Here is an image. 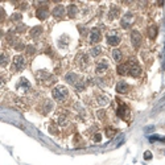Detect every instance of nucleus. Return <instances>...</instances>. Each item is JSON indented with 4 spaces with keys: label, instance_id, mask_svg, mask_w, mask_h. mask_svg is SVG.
I'll return each mask as SVG.
<instances>
[{
    "label": "nucleus",
    "instance_id": "nucleus-1",
    "mask_svg": "<svg viewBox=\"0 0 165 165\" xmlns=\"http://www.w3.org/2000/svg\"><path fill=\"white\" fill-rule=\"evenodd\" d=\"M52 95H53V99L57 102V103L64 104V103H66L67 99H69V96H70L69 89L65 87V86H62V85H58V86H56V87H53V90H52Z\"/></svg>",
    "mask_w": 165,
    "mask_h": 165
},
{
    "label": "nucleus",
    "instance_id": "nucleus-2",
    "mask_svg": "<svg viewBox=\"0 0 165 165\" xmlns=\"http://www.w3.org/2000/svg\"><path fill=\"white\" fill-rule=\"evenodd\" d=\"M110 70H111V65L106 58H99L98 62L94 65V73L99 78H104V75L110 73Z\"/></svg>",
    "mask_w": 165,
    "mask_h": 165
},
{
    "label": "nucleus",
    "instance_id": "nucleus-3",
    "mask_svg": "<svg viewBox=\"0 0 165 165\" xmlns=\"http://www.w3.org/2000/svg\"><path fill=\"white\" fill-rule=\"evenodd\" d=\"M27 58H25L24 56H21V54H17V56L13 57V59H12L11 62V72L12 73H20L23 72V70L27 67Z\"/></svg>",
    "mask_w": 165,
    "mask_h": 165
},
{
    "label": "nucleus",
    "instance_id": "nucleus-4",
    "mask_svg": "<svg viewBox=\"0 0 165 165\" xmlns=\"http://www.w3.org/2000/svg\"><path fill=\"white\" fill-rule=\"evenodd\" d=\"M91 104L95 107H104L107 104H110V95L102 91H96L94 93V96L91 99Z\"/></svg>",
    "mask_w": 165,
    "mask_h": 165
},
{
    "label": "nucleus",
    "instance_id": "nucleus-5",
    "mask_svg": "<svg viewBox=\"0 0 165 165\" xmlns=\"http://www.w3.org/2000/svg\"><path fill=\"white\" fill-rule=\"evenodd\" d=\"M36 77H37V81L40 82L41 86H50L54 83V81H57V78L53 74H50L49 72H45V70L36 72Z\"/></svg>",
    "mask_w": 165,
    "mask_h": 165
},
{
    "label": "nucleus",
    "instance_id": "nucleus-6",
    "mask_svg": "<svg viewBox=\"0 0 165 165\" xmlns=\"http://www.w3.org/2000/svg\"><path fill=\"white\" fill-rule=\"evenodd\" d=\"M116 114L124 122H130L131 120V110L130 107L125 103H123L122 101H118V108H116Z\"/></svg>",
    "mask_w": 165,
    "mask_h": 165
},
{
    "label": "nucleus",
    "instance_id": "nucleus-7",
    "mask_svg": "<svg viewBox=\"0 0 165 165\" xmlns=\"http://www.w3.org/2000/svg\"><path fill=\"white\" fill-rule=\"evenodd\" d=\"M91 57L90 54L85 53V52H82V53H79L77 57H75V61H77V66L79 67L81 70H87L89 67H90V64H91Z\"/></svg>",
    "mask_w": 165,
    "mask_h": 165
},
{
    "label": "nucleus",
    "instance_id": "nucleus-8",
    "mask_svg": "<svg viewBox=\"0 0 165 165\" xmlns=\"http://www.w3.org/2000/svg\"><path fill=\"white\" fill-rule=\"evenodd\" d=\"M106 41L110 46H116V45H119L120 41H122V35H120V32H118V30H110L106 35Z\"/></svg>",
    "mask_w": 165,
    "mask_h": 165
},
{
    "label": "nucleus",
    "instance_id": "nucleus-9",
    "mask_svg": "<svg viewBox=\"0 0 165 165\" xmlns=\"http://www.w3.org/2000/svg\"><path fill=\"white\" fill-rule=\"evenodd\" d=\"M16 89L21 95H27V94L32 93V85H30V82L27 79V78H20Z\"/></svg>",
    "mask_w": 165,
    "mask_h": 165
},
{
    "label": "nucleus",
    "instance_id": "nucleus-10",
    "mask_svg": "<svg viewBox=\"0 0 165 165\" xmlns=\"http://www.w3.org/2000/svg\"><path fill=\"white\" fill-rule=\"evenodd\" d=\"M135 20H136L135 13H133V12H127V13H124L122 16V19H120V27H122L123 29H128L130 27L133 25Z\"/></svg>",
    "mask_w": 165,
    "mask_h": 165
},
{
    "label": "nucleus",
    "instance_id": "nucleus-11",
    "mask_svg": "<svg viewBox=\"0 0 165 165\" xmlns=\"http://www.w3.org/2000/svg\"><path fill=\"white\" fill-rule=\"evenodd\" d=\"M38 111L41 112V114H44V115H48L49 112H52L54 110V103L50 101V99H42L41 101V103L38 104Z\"/></svg>",
    "mask_w": 165,
    "mask_h": 165
},
{
    "label": "nucleus",
    "instance_id": "nucleus-12",
    "mask_svg": "<svg viewBox=\"0 0 165 165\" xmlns=\"http://www.w3.org/2000/svg\"><path fill=\"white\" fill-rule=\"evenodd\" d=\"M130 38H131V44L135 49H139L141 45V33L137 29H132L130 33Z\"/></svg>",
    "mask_w": 165,
    "mask_h": 165
},
{
    "label": "nucleus",
    "instance_id": "nucleus-13",
    "mask_svg": "<svg viewBox=\"0 0 165 165\" xmlns=\"http://www.w3.org/2000/svg\"><path fill=\"white\" fill-rule=\"evenodd\" d=\"M102 40V33L99 30V28L94 27L91 28V30L89 32V44H98Z\"/></svg>",
    "mask_w": 165,
    "mask_h": 165
},
{
    "label": "nucleus",
    "instance_id": "nucleus-14",
    "mask_svg": "<svg viewBox=\"0 0 165 165\" xmlns=\"http://www.w3.org/2000/svg\"><path fill=\"white\" fill-rule=\"evenodd\" d=\"M111 56H112V59H114L116 64H122L123 62V59H124V50L123 49H120V48H116V49H114V50L111 52Z\"/></svg>",
    "mask_w": 165,
    "mask_h": 165
},
{
    "label": "nucleus",
    "instance_id": "nucleus-15",
    "mask_svg": "<svg viewBox=\"0 0 165 165\" xmlns=\"http://www.w3.org/2000/svg\"><path fill=\"white\" fill-rule=\"evenodd\" d=\"M130 62V61H128ZM130 75L133 78H137L141 75V67L140 65H137L135 61H131L130 62Z\"/></svg>",
    "mask_w": 165,
    "mask_h": 165
},
{
    "label": "nucleus",
    "instance_id": "nucleus-16",
    "mask_svg": "<svg viewBox=\"0 0 165 165\" xmlns=\"http://www.w3.org/2000/svg\"><path fill=\"white\" fill-rule=\"evenodd\" d=\"M89 54H90V57L91 58H103V54H104V50H103V48H102L101 45H95V46H93V48L89 50Z\"/></svg>",
    "mask_w": 165,
    "mask_h": 165
},
{
    "label": "nucleus",
    "instance_id": "nucleus-17",
    "mask_svg": "<svg viewBox=\"0 0 165 165\" xmlns=\"http://www.w3.org/2000/svg\"><path fill=\"white\" fill-rule=\"evenodd\" d=\"M52 15H53V17L56 20H61L62 17L66 15V8H65L64 6H56L53 12H52Z\"/></svg>",
    "mask_w": 165,
    "mask_h": 165
},
{
    "label": "nucleus",
    "instance_id": "nucleus-18",
    "mask_svg": "<svg viewBox=\"0 0 165 165\" xmlns=\"http://www.w3.org/2000/svg\"><path fill=\"white\" fill-rule=\"evenodd\" d=\"M115 87H116L115 90H116L119 94H127L128 91H130V89H131L130 85H128L125 81H123V79L119 81V82L116 83V86H115Z\"/></svg>",
    "mask_w": 165,
    "mask_h": 165
},
{
    "label": "nucleus",
    "instance_id": "nucleus-19",
    "mask_svg": "<svg viewBox=\"0 0 165 165\" xmlns=\"http://www.w3.org/2000/svg\"><path fill=\"white\" fill-rule=\"evenodd\" d=\"M49 16V9L48 7H40V8H37V11H36V17L40 20H46Z\"/></svg>",
    "mask_w": 165,
    "mask_h": 165
},
{
    "label": "nucleus",
    "instance_id": "nucleus-20",
    "mask_svg": "<svg viewBox=\"0 0 165 165\" xmlns=\"http://www.w3.org/2000/svg\"><path fill=\"white\" fill-rule=\"evenodd\" d=\"M118 74L119 75H130V62L120 64L118 66Z\"/></svg>",
    "mask_w": 165,
    "mask_h": 165
},
{
    "label": "nucleus",
    "instance_id": "nucleus-21",
    "mask_svg": "<svg viewBox=\"0 0 165 165\" xmlns=\"http://www.w3.org/2000/svg\"><path fill=\"white\" fill-rule=\"evenodd\" d=\"M119 13H120L119 8H118V7H115V6H112L111 9L108 11V20H110V21H112V20L119 19Z\"/></svg>",
    "mask_w": 165,
    "mask_h": 165
},
{
    "label": "nucleus",
    "instance_id": "nucleus-22",
    "mask_svg": "<svg viewBox=\"0 0 165 165\" xmlns=\"http://www.w3.org/2000/svg\"><path fill=\"white\" fill-rule=\"evenodd\" d=\"M40 36H42V27H35L29 30V37L30 38H38Z\"/></svg>",
    "mask_w": 165,
    "mask_h": 165
},
{
    "label": "nucleus",
    "instance_id": "nucleus-23",
    "mask_svg": "<svg viewBox=\"0 0 165 165\" xmlns=\"http://www.w3.org/2000/svg\"><path fill=\"white\" fill-rule=\"evenodd\" d=\"M66 13L69 15V17H75L78 15V7L77 4H70V6H67L66 8Z\"/></svg>",
    "mask_w": 165,
    "mask_h": 165
},
{
    "label": "nucleus",
    "instance_id": "nucleus-24",
    "mask_svg": "<svg viewBox=\"0 0 165 165\" xmlns=\"http://www.w3.org/2000/svg\"><path fill=\"white\" fill-rule=\"evenodd\" d=\"M157 36V27L154 24H149L148 27V37L151 38V40H154Z\"/></svg>",
    "mask_w": 165,
    "mask_h": 165
},
{
    "label": "nucleus",
    "instance_id": "nucleus-25",
    "mask_svg": "<svg viewBox=\"0 0 165 165\" xmlns=\"http://www.w3.org/2000/svg\"><path fill=\"white\" fill-rule=\"evenodd\" d=\"M116 132H118V131L115 130L114 127H111V125H107V127H106V130H104V133H106V136H107V137H108V139L114 137V136L116 135Z\"/></svg>",
    "mask_w": 165,
    "mask_h": 165
},
{
    "label": "nucleus",
    "instance_id": "nucleus-26",
    "mask_svg": "<svg viewBox=\"0 0 165 165\" xmlns=\"http://www.w3.org/2000/svg\"><path fill=\"white\" fill-rule=\"evenodd\" d=\"M8 54H7V52H1V59H0V65H1V70L4 69V67L8 65Z\"/></svg>",
    "mask_w": 165,
    "mask_h": 165
},
{
    "label": "nucleus",
    "instance_id": "nucleus-27",
    "mask_svg": "<svg viewBox=\"0 0 165 165\" xmlns=\"http://www.w3.org/2000/svg\"><path fill=\"white\" fill-rule=\"evenodd\" d=\"M90 139H91V141H94V143H98V141H101V139H102V135L96 131L95 133H93V135L90 136Z\"/></svg>",
    "mask_w": 165,
    "mask_h": 165
},
{
    "label": "nucleus",
    "instance_id": "nucleus-28",
    "mask_svg": "<svg viewBox=\"0 0 165 165\" xmlns=\"http://www.w3.org/2000/svg\"><path fill=\"white\" fill-rule=\"evenodd\" d=\"M12 20H13V21H19V20H21V15L15 13V16H12Z\"/></svg>",
    "mask_w": 165,
    "mask_h": 165
},
{
    "label": "nucleus",
    "instance_id": "nucleus-29",
    "mask_svg": "<svg viewBox=\"0 0 165 165\" xmlns=\"http://www.w3.org/2000/svg\"><path fill=\"white\" fill-rule=\"evenodd\" d=\"M144 159L145 160H149V159H152V153L149 151H147L145 153H144Z\"/></svg>",
    "mask_w": 165,
    "mask_h": 165
},
{
    "label": "nucleus",
    "instance_id": "nucleus-30",
    "mask_svg": "<svg viewBox=\"0 0 165 165\" xmlns=\"http://www.w3.org/2000/svg\"><path fill=\"white\" fill-rule=\"evenodd\" d=\"M151 140H161L162 143H165V137H159V136H153V137H151Z\"/></svg>",
    "mask_w": 165,
    "mask_h": 165
}]
</instances>
